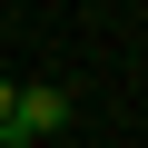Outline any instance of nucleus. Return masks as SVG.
<instances>
[{"instance_id": "f257e3e1", "label": "nucleus", "mask_w": 148, "mask_h": 148, "mask_svg": "<svg viewBox=\"0 0 148 148\" xmlns=\"http://www.w3.org/2000/svg\"><path fill=\"white\" fill-rule=\"evenodd\" d=\"M69 119H79V109H69V89H49V79H40V89H20V99H10L0 148H40V138H59Z\"/></svg>"}, {"instance_id": "f03ea898", "label": "nucleus", "mask_w": 148, "mask_h": 148, "mask_svg": "<svg viewBox=\"0 0 148 148\" xmlns=\"http://www.w3.org/2000/svg\"><path fill=\"white\" fill-rule=\"evenodd\" d=\"M10 99H20V89H10V79H0V119H10Z\"/></svg>"}]
</instances>
